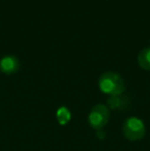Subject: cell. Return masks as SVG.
<instances>
[{
	"label": "cell",
	"instance_id": "cell-6",
	"mask_svg": "<svg viewBox=\"0 0 150 151\" xmlns=\"http://www.w3.org/2000/svg\"><path fill=\"white\" fill-rule=\"evenodd\" d=\"M138 63L144 69H150V47H145L138 56Z\"/></svg>",
	"mask_w": 150,
	"mask_h": 151
},
{
	"label": "cell",
	"instance_id": "cell-4",
	"mask_svg": "<svg viewBox=\"0 0 150 151\" xmlns=\"http://www.w3.org/2000/svg\"><path fill=\"white\" fill-rule=\"evenodd\" d=\"M0 68L4 73L11 74L19 69V60L14 56H5L0 61Z\"/></svg>",
	"mask_w": 150,
	"mask_h": 151
},
{
	"label": "cell",
	"instance_id": "cell-7",
	"mask_svg": "<svg viewBox=\"0 0 150 151\" xmlns=\"http://www.w3.org/2000/svg\"><path fill=\"white\" fill-rule=\"evenodd\" d=\"M57 118H58V121L60 124H62V125L66 124L67 122H69V120H70V118H71L70 111H69L67 108L61 107L60 109L57 111Z\"/></svg>",
	"mask_w": 150,
	"mask_h": 151
},
{
	"label": "cell",
	"instance_id": "cell-5",
	"mask_svg": "<svg viewBox=\"0 0 150 151\" xmlns=\"http://www.w3.org/2000/svg\"><path fill=\"white\" fill-rule=\"evenodd\" d=\"M130 100L126 96H111L108 100V105L113 110H123L128 106Z\"/></svg>",
	"mask_w": 150,
	"mask_h": 151
},
{
	"label": "cell",
	"instance_id": "cell-2",
	"mask_svg": "<svg viewBox=\"0 0 150 151\" xmlns=\"http://www.w3.org/2000/svg\"><path fill=\"white\" fill-rule=\"evenodd\" d=\"M122 132L126 139L131 141H138L142 139L146 133L144 122L137 117H130L123 122Z\"/></svg>",
	"mask_w": 150,
	"mask_h": 151
},
{
	"label": "cell",
	"instance_id": "cell-1",
	"mask_svg": "<svg viewBox=\"0 0 150 151\" xmlns=\"http://www.w3.org/2000/svg\"><path fill=\"white\" fill-rule=\"evenodd\" d=\"M100 90L110 96L121 95L124 91V83L120 75L114 72H106L99 80Z\"/></svg>",
	"mask_w": 150,
	"mask_h": 151
},
{
	"label": "cell",
	"instance_id": "cell-3",
	"mask_svg": "<svg viewBox=\"0 0 150 151\" xmlns=\"http://www.w3.org/2000/svg\"><path fill=\"white\" fill-rule=\"evenodd\" d=\"M109 119V111L108 108L103 104H99V105L95 106L90 112L88 115V122H90V127L94 129H102L106 123L108 122Z\"/></svg>",
	"mask_w": 150,
	"mask_h": 151
}]
</instances>
